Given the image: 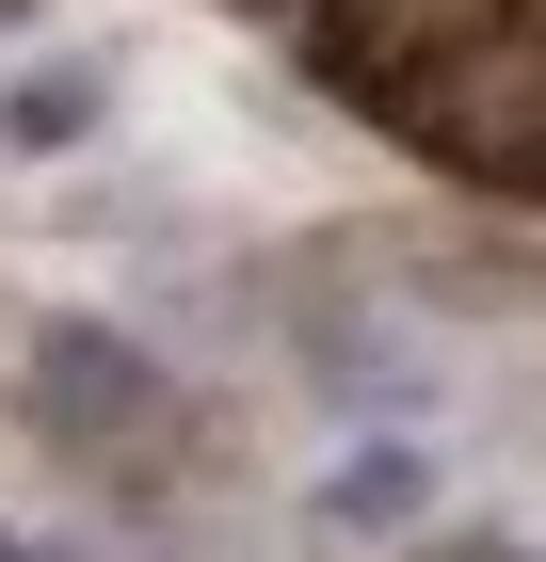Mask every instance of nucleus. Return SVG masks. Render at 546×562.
I'll return each mask as SVG.
<instances>
[{
	"instance_id": "nucleus-1",
	"label": "nucleus",
	"mask_w": 546,
	"mask_h": 562,
	"mask_svg": "<svg viewBox=\"0 0 546 562\" xmlns=\"http://www.w3.org/2000/svg\"><path fill=\"white\" fill-rule=\"evenodd\" d=\"M16 434L65 450L97 498L161 515V498H177V450H193L210 418H193V386H177L129 322H33V353H16Z\"/></svg>"
},
{
	"instance_id": "nucleus-2",
	"label": "nucleus",
	"mask_w": 546,
	"mask_h": 562,
	"mask_svg": "<svg viewBox=\"0 0 546 562\" xmlns=\"http://www.w3.org/2000/svg\"><path fill=\"white\" fill-rule=\"evenodd\" d=\"M370 130L482 210H546V0H499L482 33H450Z\"/></svg>"
},
{
	"instance_id": "nucleus-3",
	"label": "nucleus",
	"mask_w": 546,
	"mask_h": 562,
	"mask_svg": "<svg viewBox=\"0 0 546 562\" xmlns=\"http://www.w3.org/2000/svg\"><path fill=\"white\" fill-rule=\"evenodd\" d=\"M482 16H499V0H305V16H290V65L322 81V113H354V130H370L386 97L419 81L450 33H482Z\"/></svg>"
},
{
	"instance_id": "nucleus-4",
	"label": "nucleus",
	"mask_w": 546,
	"mask_h": 562,
	"mask_svg": "<svg viewBox=\"0 0 546 562\" xmlns=\"http://www.w3.org/2000/svg\"><path fill=\"white\" fill-rule=\"evenodd\" d=\"M434 498H450V482H434V450L386 418V434H354V450L322 467V498H305V515H322L337 547H402V530H434Z\"/></svg>"
},
{
	"instance_id": "nucleus-5",
	"label": "nucleus",
	"mask_w": 546,
	"mask_h": 562,
	"mask_svg": "<svg viewBox=\"0 0 546 562\" xmlns=\"http://www.w3.org/2000/svg\"><path fill=\"white\" fill-rule=\"evenodd\" d=\"M97 130H113V65H81V48H48V65L0 81V145L16 161H81Z\"/></svg>"
},
{
	"instance_id": "nucleus-6",
	"label": "nucleus",
	"mask_w": 546,
	"mask_h": 562,
	"mask_svg": "<svg viewBox=\"0 0 546 562\" xmlns=\"http://www.w3.org/2000/svg\"><path fill=\"white\" fill-rule=\"evenodd\" d=\"M434 562H546V547H514V530H466V547H434Z\"/></svg>"
},
{
	"instance_id": "nucleus-7",
	"label": "nucleus",
	"mask_w": 546,
	"mask_h": 562,
	"mask_svg": "<svg viewBox=\"0 0 546 562\" xmlns=\"http://www.w3.org/2000/svg\"><path fill=\"white\" fill-rule=\"evenodd\" d=\"M225 16H242V33H290V16H305V0H225Z\"/></svg>"
},
{
	"instance_id": "nucleus-8",
	"label": "nucleus",
	"mask_w": 546,
	"mask_h": 562,
	"mask_svg": "<svg viewBox=\"0 0 546 562\" xmlns=\"http://www.w3.org/2000/svg\"><path fill=\"white\" fill-rule=\"evenodd\" d=\"M33 16H48V0H0V33H33Z\"/></svg>"
},
{
	"instance_id": "nucleus-9",
	"label": "nucleus",
	"mask_w": 546,
	"mask_h": 562,
	"mask_svg": "<svg viewBox=\"0 0 546 562\" xmlns=\"http://www.w3.org/2000/svg\"><path fill=\"white\" fill-rule=\"evenodd\" d=\"M0 562H33V530H0Z\"/></svg>"
},
{
	"instance_id": "nucleus-10",
	"label": "nucleus",
	"mask_w": 546,
	"mask_h": 562,
	"mask_svg": "<svg viewBox=\"0 0 546 562\" xmlns=\"http://www.w3.org/2000/svg\"><path fill=\"white\" fill-rule=\"evenodd\" d=\"M33 562H97V547H33Z\"/></svg>"
}]
</instances>
